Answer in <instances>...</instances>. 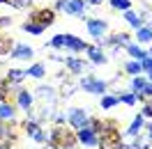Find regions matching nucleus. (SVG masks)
Segmentation results:
<instances>
[{
  "instance_id": "obj_1",
  "label": "nucleus",
  "mask_w": 152,
  "mask_h": 149,
  "mask_svg": "<svg viewBox=\"0 0 152 149\" xmlns=\"http://www.w3.org/2000/svg\"><path fill=\"white\" fill-rule=\"evenodd\" d=\"M58 9H65L67 14H74V16H83L86 14V0H58L56 5Z\"/></svg>"
},
{
  "instance_id": "obj_2",
  "label": "nucleus",
  "mask_w": 152,
  "mask_h": 149,
  "mask_svg": "<svg viewBox=\"0 0 152 149\" xmlns=\"http://www.w3.org/2000/svg\"><path fill=\"white\" fill-rule=\"evenodd\" d=\"M88 119H90V117H88V110H86V108H72L69 115H67V122H69L76 131L83 129V126L88 124Z\"/></svg>"
},
{
  "instance_id": "obj_3",
  "label": "nucleus",
  "mask_w": 152,
  "mask_h": 149,
  "mask_svg": "<svg viewBox=\"0 0 152 149\" xmlns=\"http://www.w3.org/2000/svg\"><path fill=\"white\" fill-rule=\"evenodd\" d=\"M23 131H26V133H28V135L35 140V142H39V145H44V142L48 140V135L42 131V126H39L37 122H32V119H26V124H23Z\"/></svg>"
},
{
  "instance_id": "obj_4",
  "label": "nucleus",
  "mask_w": 152,
  "mask_h": 149,
  "mask_svg": "<svg viewBox=\"0 0 152 149\" xmlns=\"http://www.w3.org/2000/svg\"><path fill=\"white\" fill-rule=\"evenodd\" d=\"M81 90H83V92H90V94H104L106 83L104 80H97L95 76H86V78L81 80Z\"/></svg>"
},
{
  "instance_id": "obj_5",
  "label": "nucleus",
  "mask_w": 152,
  "mask_h": 149,
  "mask_svg": "<svg viewBox=\"0 0 152 149\" xmlns=\"http://www.w3.org/2000/svg\"><path fill=\"white\" fill-rule=\"evenodd\" d=\"M28 21H32V23H39L42 28L46 30L48 25L56 21V16H53V12H51V9H35L32 14H30V19H28Z\"/></svg>"
},
{
  "instance_id": "obj_6",
  "label": "nucleus",
  "mask_w": 152,
  "mask_h": 149,
  "mask_svg": "<svg viewBox=\"0 0 152 149\" xmlns=\"http://www.w3.org/2000/svg\"><path fill=\"white\" fill-rule=\"evenodd\" d=\"M62 48H69L72 53H81L88 48V44L81 41L78 37H74V35H62Z\"/></svg>"
},
{
  "instance_id": "obj_7",
  "label": "nucleus",
  "mask_w": 152,
  "mask_h": 149,
  "mask_svg": "<svg viewBox=\"0 0 152 149\" xmlns=\"http://www.w3.org/2000/svg\"><path fill=\"white\" fill-rule=\"evenodd\" d=\"M78 140H81L86 147H97V145H99V135H97V133L90 129V126L78 129Z\"/></svg>"
},
{
  "instance_id": "obj_8",
  "label": "nucleus",
  "mask_w": 152,
  "mask_h": 149,
  "mask_svg": "<svg viewBox=\"0 0 152 149\" xmlns=\"http://www.w3.org/2000/svg\"><path fill=\"white\" fill-rule=\"evenodd\" d=\"M106 28H108V23L102 19H90L88 21V30H90V35L95 39H102V35L106 32Z\"/></svg>"
},
{
  "instance_id": "obj_9",
  "label": "nucleus",
  "mask_w": 152,
  "mask_h": 149,
  "mask_svg": "<svg viewBox=\"0 0 152 149\" xmlns=\"http://www.w3.org/2000/svg\"><path fill=\"white\" fill-rule=\"evenodd\" d=\"M32 55H35V51L30 46H26V44H16L10 53V57H14V60H30Z\"/></svg>"
},
{
  "instance_id": "obj_10",
  "label": "nucleus",
  "mask_w": 152,
  "mask_h": 149,
  "mask_svg": "<svg viewBox=\"0 0 152 149\" xmlns=\"http://www.w3.org/2000/svg\"><path fill=\"white\" fill-rule=\"evenodd\" d=\"M16 106H19L21 110H30L32 108V94L28 90H16Z\"/></svg>"
},
{
  "instance_id": "obj_11",
  "label": "nucleus",
  "mask_w": 152,
  "mask_h": 149,
  "mask_svg": "<svg viewBox=\"0 0 152 149\" xmlns=\"http://www.w3.org/2000/svg\"><path fill=\"white\" fill-rule=\"evenodd\" d=\"M37 99H42V101L53 103V106H56V90L48 87V85H42V87H37Z\"/></svg>"
},
{
  "instance_id": "obj_12",
  "label": "nucleus",
  "mask_w": 152,
  "mask_h": 149,
  "mask_svg": "<svg viewBox=\"0 0 152 149\" xmlns=\"http://www.w3.org/2000/svg\"><path fill=\"white\" fill-rule=\"evenodd\" d=\"M16 117V108L12 106V103H0V122H14Z\"/></svg>"
},
{
  "instance_id": "obj_13",
  "label": "nucleus",
  "mask_w": 152,
  "mask_h": 149,
  "mask_svg": "<svg viewBox=\"0 0 152 149\" xmlns=\"http://www.w3.org/2000/svg\"><path fill=\"white\" fill-rule=\"evenodd\" d=\"M86 51H88V55H90V60H92L95 64H104V62H106V55L102 53V48H99V46H88Z\"/></svg>"
},
{
  "instance_id": "obj_14",
  "label": "nucleus",
  "mask_w": 152,
  "mask_h": 149,
  "mask_svg": "<svg viewBox=\"0 0 152 149\" xmlns=\"http://www.w3.org/2000/svg\"><path fill=\"white\" fill-rule=\"evenodd\" d=\"M65 64H67V69H69L72 74H83V71H86V64H83L81 60H76V57H67Z\"/></svg>"
},
{
  "instance_id": "obj_15",
  "label": "nucleus",
  "mask_w": 152,
  "mask_h": 149,
  "mask_svg": "<svg viewBox=\"0 0 152 149\" xmlns=\"http://www.w3.org/2000/svg\"><path fill=\"white\" fill-rule=\"evenodd\" d=\"M124 19H127V23H129V25H132V28H143V19L141 16H138V14H134L132 9H124Z\"/></svg>"
},
{
  "instance_id": "obj_16",
  "label": "nucleus",
  "mask_w": 152,
  "mask_h": 149,
  "mask_svg": "<svg viewBox=\"0 0 152 149\" xmlns=\"http://www.w3.org/2000/svg\"><path fill=\"white\" fill-rule=\"evenodd\" d=\"M143 129H145V122H143V115H138V117L132 122V126H129V131H127V133H129V135H138Z\"/></svg>"
},
{
  "instance_id": "obj_17",
  "label": "nucleus",
  "mask_w": 152,
  "mask_h": 149,
  "mask_svg": "<svg viewBox=\"0 0 152 149\" xmlns=\"http://www.w3.org/2000/svg\"><path fill=\"white\" fill-rule=\"evenodd\" d=\"M23 78H26V71H21V69H10L5 80H7V83H21Z\"/></svg>"
},
{
  "instance_id": "obj_18",
  "label": "nucleus",
  "mask_w": 152,
  "mask_h": 149,
  "mask_svg": "<svg viewBox=\"0 0 152 149\" xmlns=\"http://www.w3.org/2000/svg\"><path fill=\"white\" fill-rule=\"evenodd\" d=\"M12 138H14V133L7 126V122H0V142H10Z\"/></svg>"
},
{
  "instance_id": "obj_19",
  "label": "nucleus",
  "mask_w": 152,
  "mask_h": 149,
  "mask_svg": "<svg viewBox=\"0 0 152 149\" xmlns=\"http://www.w3.org/2000/svg\"><path fill=\"white\" fill-rule=\"evenodd\" d=\"M127 51H129V55H132L134 60H138V62H141L143 57L148 55V53H145V51H143L141 46H134V44H129V46H127Z\"/></svg>"
},
{
  "instance_id": "obj_20",
  "label": "nucleus",
  "mask_w": 152,
  "mask_h": 149,
  "mask_svg": "<svg viewBox=\"0 0 152 149\" xmlns=\"http://www.w3.org/2000/svg\"><path fill=\"white\" fill-rule=\"evenodd\" d=\"M12 48H14V41L10 37H0V55H10Z\"/></svg>"
},
{
  "instance_id": "obj_21",
  "label": "nucleus",
  "mask_w": 152,
  "mask_h": 149,
  "mask_svg": "<svg viewBox=\"0 0 152 149\" xmlns=\"http://www.w3.org/2000/svg\"><path fill=\"white\" fill-rule=\"evenodd\" d=\"M23 30L30 32V35H42V32H44V28H42L39 23H32V21H26V23H23Z\"/></svg>"
},
{
  "instance_id": "obj_22",
  "label": "nucleus",
  "mask_w": 152,
  "mask_h": 149,
  "mask_svg": "<svg viewBox=\"0 0 152 149\" xmlns=\"http://www.w3.org/2000/svg\"><path fill=\"white\" fill-rule=\"evenodd\" d=\"M46 74V69H44V64H32L26 71V76H32V78H42V76Z\"/></svg>"
},
{
  "instance_id": "obj_23",
  "label": "nucleus",
  "mask_w": 152,
  "mask_h": 149,
  "mask_svg": "<svg viewBox=\"0 0 152 149\" xmlns=\"http://www.w3.org/2000/svg\"><path fill=\"white\" fill-rule=\"evenodd\" d=\"M143 87H145V78H141V76H134V80H132V90H134V94L143 92Z\"/></svg>"
},
{
  "instance_id": "obj_24",
  "label": "nucleus",
  "mask_w": 152,
  "mask_h": 149,
  "mask_svg": "<svg viewBox=\"0 0 152 149\" xmlns=\"http://www.w3.org/2000/svg\"><path fill=\"white\" fill-rule=\"evenodd\" d=\"M150 142H152L150 135H145V138H138L136 142H134V149H150Z\"/></svg>"
},
{
  "instance_id": "obj_25",
  "label": "nucleus",
  "mask_w": 152,
  "mask_h": 149,
  "mask_svg": "<svg viewBox=\"0 0 152 149\" xmlns=\"http://www.w3.org/2000/svg\"><path fill=\"white\" fill-rule=\"evenodd\" d=\"M141 71H143V69H141V62H138V60H134V62H129V64H127V74L138 76Z\"/></svg>"
},
{
  "instance_id": "obj_26",
  "label": "nucleus",
  "mask_w": 152,
  "mask_h": 149,
  "mask_svg": "<svg viewBox=\"0 0 152 149\" xmlns=\"http://www.w3.org/2000/svg\"><path fill=\"white\" fill-rule=\"evenodd\" d=\"M152 39V28H138V41H150Z\"/></svg>"
},
{
  "instance_id": "obj_27",
  "label": "nucleus",
  "mask_w": 152,
  "mask_h": 149,
  "mask_svg": "<svg viewBox=\"0 0 152 149\" xmlns=\"http://www.w3.org/2000/svg\"><path fill=\"white\" fill-rule=\"evenodd\" d=\"M115 103H118V96H104V99H102V108H104V110H111Z\"/></svg>"
},
{
  "instance_id": "obj_28",
  "label": "nucleus",
  "mask_w": 152,
  "mask_h": 149,
  "mask_svg": "<svg viewBox=\"0 0 152 149\" xmlns=\"http://www.w3.org/2000/svg\"><path fill=\"white\" fill-rule=\"evenodd\" d=\"M111 5H113L115 9H129V7H132V0H111Z\"/></svg>"
},
{
  "instance_id": "obj_29",
  "label": "nucleus",
  "mask_w": 152,
  "mask_h": 149,
  "mask_svg": "<svg viewBox=\"0 0 152 149\" xmlns=\"http://www.w3.org/2000/svg\"><path fill=\"white\" fill-rule=\"evenodd\" d=\"M118 101L127 103V106H134L136 103V94H122V96H118Z\"/></svg>"
},
{
  "instance_id": "obj_30",
  "label": "nucleus",
  "mask_w": 152,
  "mask_h": 149,
  "mask_svg": "<svg viewBox=\"0 0 152 149\" xmlns=\"http://www.w3.org/2000/svg\"><path fill=\"white\" fill-rule=\"evenodd\" d=\"M74 90H76V85L74 83H67V85H62V96H72V94H74Z\"/></svg>"
},
{
  "instance_id": "obj_31",
  "label": "nucleus",
  "mask_w": 152,
  "mask_h": 149,
  "mask_svg": "<svg viewBox=\"0 0 152 149\" xmlns=\"http://www.w3.org/2000/svg\"><path fill=\"white\" fill-rule=\"evenodd\" d=\"M141 69L143 71H152V57H148V55L143 57L141 60Z\"/></svg>"
},
{
  "instance_id": "obj_32",
  "label": "nucleus",
  "mask_w": 152,
  "mask_h": 149,
  "mask_svg": "<svg viewBox=\"0 0 152 149\" xmlns=\"http://www.w3.org/2000/svg\"><path fill=\"white\" fill-rule=\"evenodd\" d=\"M53 119H56L58 126H62V124L67 122V115H65V112H56V115H53Z\"/></svg>"
},
{
  "instance_id": "obj_33",
  "label": "nucleus",
  "mask_w": 152,
  "mask_h": 149,
  "mask_svg": "<svg viewBox=\"0 0 152 149\" xmlns=\"http://www.w3.org/2000/svg\"><path fill=\"white\" fill-rule=\"evenodd\" d=\"M51 46L53 48H62V35H56V37L51 39Z\"/></svg>"
},
{
  "instance_id": "obj_34",
  "label": "nucleus",
  "mask_w": 152,
  "mask_h": 149,
  "mask_svg": "<svg viewBox=\"0 0 152 149\" xmlns=\"http://www.w3.org/2000/svg\"><path fill=\"white\" fill-rule=\"evenodd\" d=\"M143 117H152V101L145 103V108H143Z\"/></svg>"
},
{
  "instance_id": "obj_35",
  "label": "nucleus",
  "mask_w": 152,
  "mask_h": 149,
  "mask_svg": "<svg viewBox=\"0 0 152 149\" xmlns=\"http://www.w3.org/2000/svg\"><path fill=\"white\" fill-rule=\"evenodd\" d=\"M143 94H145V96H152V83H145V87H143Z\"/></svg>"
},
{
  "instance_id": "obj_36",
  "label": "nucleus",
  "mask_w": 152,
  "mask_h": 149,
  "mask_svg": "<svg viewBox=\"0 0 152 149\" xmlns=\"http://www.w3.org/2000/svg\"><path fill=\"white\" fill-rule=\"evenodd\" d=\"M5 25H12V19H10V16H2V19H0V28H5Z\"/></svg>"
},
{
  "instance_id": "obj_37",
  "label": "nucleus",
  "mask_w": 152,
  "mask_h": 149,
  "mask_svg": "<svg viewBox=\"0 0 152 149\" xmlns=\"http://www.w3.org/2000/svg\"><path fill=\"white\" fill-rule=\"evenodd\" d=\"M0 149H10V142H0Z\"/></svg>"
},
{
  "instance_id": "obj_38",
  "label": "nucleus",
  "mask_w": 152,
  "mask_h": 149,
  "mask_svg": "<svg viewBox=\"0 0 152 149\" xmlns=\"http://www.w3.org/2000/svg\"><path fill=\"white\" fill-rule=\"evenodd\" d=\"M145 129H148V135H150V138H152V124H148Z\"/></svg>"
},
{
  "instance_id": "obj_39",
  "label": "nucleus",
  "mask_w": 152,
  "mask_h": 149,
  "mask_svg": "<svg viewBox=\"0 0 152 149\" xmlns=\"http://www.w3.org/2000/svg\"><path fill=\"white\" fill-rule=\"evenodd\" d=\"M88 2H92V5H102V0H88Z\"/></svg>"
},
{
  "instance_id": "obj_40",
  "label": "nucleus",
  "mask_w": 152,
  "mask_h": 149,
  "mask_svg": "<svg viewBox=\"0 0 152 149\" xmlns=\"http://www.w3.org/2000/svg\"><path fill=\"white\" fill-rule=\"evenodd\" d=\"M148 55H150V57H152V51H150V53H148Z\"/></svg>"
},
{
  "instance_id": "obj_41",
  "label": "nucleus",
  "mask_w": 152,
  "mask_h": 149,
  "mask_svg": "<svg viewBox=\"0 0 152 149\" xmlns=\"http://www.w3.org/2000/svg\"><path fill=\"white\" fill-rule=\"evenodd\" d=\"M0 2H7V0H0Z\"/></svg>"
}]
</instances>
